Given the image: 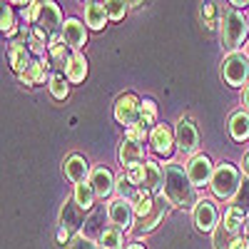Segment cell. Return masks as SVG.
<instances>
[{
	"label": "cell",
	"instance_id": "20",
	"mask_svg": "<svg viewBox=\"0 0 249 249\" xmlns=\"http://www.w3.org/2000/svg\"><path fill=\"white\" fill-rule=\"evenodd\" d=\"M70 57H72V50L65 45V40H62V37L50 40V45H48V57H45V60L50 62L53 68H57V72H65Z\"/></svg>",
	"mask_w": 249,
	"mask_h": 249
},
{
	"label": "cell",
	"instance_id": "3",
	"mask_svg": "<svg viewBox=\"0 0 249 249\" xmlns=\"http://www.w3.org/2000/svg\"><path fill=\"white\" fill-rule=\"evenodd\" d=\"M242 170L239 167H234L232 162H222V164H217V170H214V175H212V182H210V190H212V195L217 197V199H234V195H237V190L242 187Z\"/></svg>",
	"mask_w": 249,
	"mask_h": 249
},
{
	"label": "cell",
	"instance_id": "22",
	"mask_svg": "<svg viewBox=\"0 0 249 249\" xmlns=\"http://www.w3.org/2000/svg\"><path fill=\"white\" fill-rule=\"evenodd\" d=\"M65 77L70 80V85H80L88 77V57L82 53H72L68 68H65Z\"/></svg>",
	"mask_w": 249,
	"mask_h": 249
},
{
	"label": "cell",
	"instance_id": "29",
	"mask_svg": "<svg viewBox=\"0 0 249 249\" xmlns=\"http://www.w3.org/2000/svg\"><path fill=\"white\" fill-rule=\"evenodd\" d=\"M48 90L55 100H68L70 95V80L65 77V72H53L48 80Z\"/></svg>",
	"mask_w": 249,
	"mask_h": 249
},
{
	"label": "cell",
	"instance_id": "5",
	"mask_svg": "<svg viewBox=\"0 0 249 249\" xmlns=\"http://www.w3.org/2000/svg\"><path fill=\"white\" fill-rule=\"evenodd\" d=\"M107 222L112 227H117V230L122 232H130L135 230V224H137V214H135V204L132 199H110L107 202Z\"/></svg>",
	"mask_w": 249,
	"mask_h": 249
},
{
	"label": "cell",
	"instance_id": "36",
	"mask_svg": "<svg viewBox=\"0 0 249 249\" xmlns=\"http://www.w3.org/2000/svg\"><path fill=\"white\" fill-rule=\"evenodd\" d=\"M105 10H107V18L110 20H122L130 10V3H122V0H110L105 3Z\"/></svg>",
	"mask_w": 249,
	"mask_h": 249
},
{
	"label": "cell",
	"instance_id": "35",
	"mask_svg": "<svg viewBox=\"0 0 249 249\" xmlns=\"http://www.w3.org/2000/svg\"><path fill=\"white\" fill-rule=\"evenodd\" d=\"M0 30H3L5 35H15V30H18V25H15V10L8 3H3V13H0Z\"/></svg>",
	"mask_w": 249,
	"mask_h": 249
},
{
	"label": "cell",
	"instance_id": "17",
	"mask_svg": "<svg viewBox=\"0 0 249 249\" xmlns=\"http://www.w3.org/2000/svg\"><path fill=\"white\" fill-rule=\"evenodd\" d=\"M82 214H85V212L75 204V199H68L65 207L60 210V227H62V230H68L75 237L77 232H82V224H85V217H82Z\"/></svg>",
	"mask_w": 249,
	"mask_h": 249
},
{
	"label": "cell",
	"instance_id": "7",
	"mask_svg": "<svg viewBox=\"0 0 249 249\" xmlns=\"http://www.w3.org/2000/svg\"><path fill=\"white\" fill-rule=\"evenodd\" d=\"M150 150L157 155V157H164L170 160L177 150V140H175V127H170L167 122H157V127L150 132Z\"/></svg>",
	"mask_w": 249,
	"mask_h": 249
},
{
	"label": "cell",
	"instance_id": "31",
	"mask_svg": "<svg viewBox=\"0 0 249 249\" xmlns=\"http://www.w3.org/2000/svg\"><path fill=\"white\" fill-rule=\"evenodd\" d=\"M155 195H150V192H144V190H140L137 192V197L132 199V204H135V214H137V222L140 219H144L152 210H155Z\"/></svg>",
	"mask_w": 249,
	"mask_h": 249
},
{
	"label": "cell",
	"instance_id": "44",
	"mask_svg": "<svg viewBox=\"0 0 249 249\" xmlns=\"http://www.w3.org/2000/svg\"><path fill=\"white\" fill-rule=\"evenodd\" d=\"M124 249H144V244H140V242H132V244H127Z\"/></svg>",
	"mask_w": 249,
	"mask_h": 249
},
{
	"label": "cell",
	"instance_id": "23",
	"mask_svg": "<svg viewBox=\"0 0 249 249\" xmlns=\"http://www.w3.org/2000/svg\"><path fill=\"white\" fill-rule=\"evenodd\" d=\"M107 10H105V3H88L85 5V25L90 30H102L107 25Z\"/></svg>",
	"mask_w": 249,
	"mask_h": 249
},
{
	"label": "cell",
	"instance_id": "43",
	"mask_svg": "<svg viewBox=\"0 0 249 249\" xmlns=\"http://www.w3.org/2000/svg\"><path fill=\"white\" fill-rule=\"evenodd\" d=\"M242 105H244V112H249V85L242 90Z\"/></svg>",
	"mask_w": 249,
	"mask_h": 249
},
{
	"label": "cell",
	"instance_id": "21",
	"mask_svg": "<svg viewBox=\"0 0 249 249\" xmlns=\"http://www.w3.org/2000/svg\"><path fill=\"white\" fill-rule=\"evenodd\" d=\"M50 62L48 60H33V65L20 75V82H23V85H30V88H35V85H43L45 80H50Z\"/></svg>",
	"mask_w": 249,
	"mask_h": 249
},
{
	"label": "cell",
	"instance_id": "25",
	"mask_svg": "<svg viewBox=\"0 0 249 249\" xmlns=\"http://www.w3.org/2000/svg\"><path fill=\"white\" fill-rule=\"evenodd\" d=\"M72 199H75V204H77L85 214L92 212V210H95V204H97V195H95V190H92V184H90V182L77 184V187H75V192H72Z\"/></svg>",
	"mask_w": 249,
	"mask_h": 249
},
{
	"label": "cell",
	"instance_id": "13",
	"mask_svg": "<svg viewBox=\"0 0 249 249\" xmlns=\"http://www.w3.org/2000/svg\"><path fill=\"white\" fill-rule=\"evenodd\" d=\"M62 40L72 53H80L88 45V25L77 18H65V28H62Z\"/></svg>",
	"mask_w": 249,
	"mask_h": 249
},
{
	"label": "cell",
	"instance_id": "33",
	"mask_svg": "<svg viewBox=\"0 0 249 249\" xmlns=\"http://www.w3.org/2000/svg\"><path fill=\"white\" fill-rule=\"evenodd\" d=\"M199 15H202V20H204V28H207V30H214V28H219L222 13H219L217 3H202Z\"/></svg>",
	"mask_w": 249,
	"mask_h": 249
},
{
	"label": "cell",
	"instance_id": "4",
	"mask_svg": "<svg viewBox=\"0 0 249 249\" xmlns=\"http://www.w3.org/2000/svg\"><path fill=\"white\" fill-rule=\"evenodd\" d=\"M222 77L230 88H247L249 85V57L247 53H227L222 60Z\"/></svg>",
	"mask_w": 249,
	"mask_h": 249
},
{
	"label": "cell",
	"instance_id": "27",
	"mask_svg": "<svg viewBox=\"0 0 249 249\" xmlns=\"http://www.w3.org/2000/svg\"><path fill=\"white\" fill-rule=\"evenodd\" d=\"M244 222H247V212H242L239 207H234V204H230L224 210V217H222V224L227 227L230 232H234L237 237H242V232H244Z\"/></svg>",
	"mask_w": 249,
	"mask_h": 249
},
{
	"label": "cell",
	"instance_id": "45",
	"mask_svg": "<svg viewBox=\"0 0 249 249\" xmlns=\"http://www.w3.org/2000/svg\"><path fill=\"white\" fill-rule=\"evenodd\" d=\"M244 237L249 239V214H247V222H244Z\"/></svg>",
	"mask_w": 249,
	"mask_h": 249
},
{
	"label": "cell",
	"instance_id": "41",
	"mask_svg": "<svg viewBox=\"0 0 249 249\" xmlns=\"http://www.w3.org/2000/svg\"><path fill=\"white\" fill-rule=\"evenodd\" d=\"M232 249H249V239H247V237L242 234V237H239V239H237V242L232 244Z\"/></svg>",
	"mask_w": 249,
	"mask_h": 249
},
{
	"label": "cell",
	"instance_id": "9",
	"mask_svg": "<svg viewBox=\"0 0 249 249\" xmlns=\"http://www.w3.org/2000/svg\"><path fill=\"white\" fill-rule=\"evenodd\" d=\"M192 219H195V227L199 232H214L219 227V210L212 199H199L197 207L192 210Z\"/></svg>",
	"mask_w": 249,
	"mask_h": 249
},
{
	"label": "cell",
	"instance_id": "18",
	"mask_svg": "<svg viewBox=\"0 0 249 249\" xmlns=\"http://www.w3.org/2000/svg\"><path fill=\"white\" fill-rule=\"evenodd\" d=\"M162 187H164L162 164H157L152 160H144V184H142V190L155 195V197H160L162 195Z\"/></svg>",
	"mask_w": 249,
	"mask_h": 249
},
{
	"label": "cell",
	"instance_id": "2",
	"mask_svg": "<svg viewBox=\"0 0 249 249\" xmlns=\"http://www.w3.org/2000/svg\"><path fill=\"white\" fill-rule=\"evenodd\" d=\"M247 35H249V20H247L239 10H234V8L224 10V13H222V20H219V40H222V48L230 50V53H237L239 45L247 40Z\"/></svg>",
	"mask_w": 249,
	"mask_h": 249
},
{
	"label": "cell",
	"instance_id": "32",
	"mask_svg": "<svg viewBox=\"0 0 249 249\" xmlns=\"http://www.w3.org/2000/svg\"><path fill=\"white\" fill-rule=\"evenodd\" d=\"M239 237L234 234V232H230L227 227L219 222V227L212 232V244H214V249H232V244L237 242Z\"/></svg>",
	"mask_w": 249,
	"mask_h": 249
},
{
	"label": "cell",
	"instance_id": "42",
	"mask_svg": "<svg viewBox=\"0 0 249 249\" xmlns=\"http://www.w3.org/2000/svg\"><path fill=\"white\" fill-rule=\"evenodd\" d=\"M242 175L244 179H249V152H244V160H242Z\"/></svg>",
	"mask_w": 249,
	"mask_h": 249
},
{
	"label": "cell",
	"instance_id": "6",
	"mask_svg": "<svg viewBox=\"0 0 249 249\" xmlns=\"http://www.w3.org/2000/svg\"><path fill=\"white\" fill-rule=\"evenodd\" d=\"M37 30H43L50 40L55 37H62V28H65V18L60 13V5L53 3V0H45L43 8H40V15H37V23L33 25Z\"/></svg>",
	"mask_w": 249,
	"mask_h": 249
},
{
	"label": "cell",
	"instance_id": "34",
	"mask_svg": "<svg viewBox=\"0 0 249 249\" xmlns=\"http://www.w3.org/2000/svg\"><path fill=\"white\" fill-rule=\"evenodd\" d=\"M137 192H140V190H137V187L127 179V175L122 172V175L117 177V184H115V195H117L120 199H135V197H137Z\"/></svg>",
	"mask_w": 249,
	"mask_h": 249
},
{
	"label": "cell",
	"instance_id": "12",
	"mask_svg": "<svg viewBox=\"0 0 249 249\" xmlns=\"http://www.w3.org/2000/svg\"><path fill=\"white\" fill-rule=\"evenodd\" d=\"M88 182L92 184V190H95L97 199H107V197H112V195H115L117 177L112 175V170H110V167H105V164H97V167H92V172H90V179H88Z\"/></svg>",
	"mask_w": 249,
	"mask_h": 249
},
{
	"label": "cell",
	"instance_id": "10",
	"mask_svg": "<svg viewBox=\"0 0 249 249\" xmlns=\"http://www.w3.org/2000/svg\"><path fill=\"white\" fill-rule=\"evenodd\" d=\"M184 170H187V177H190V182L199 190V187H204V184L212 182V175H214L217 167L212 164V160L202 152V155H195L190 162H187Z\"/></svg>",
	"mask_w": 249,
	"mask_h": 249
},
{
	"label": "cell",
	"instance_id": "47",
	"mask_svg": "<svg viewBox=\"0 0 249 249\" xmlns=\"http://www.w3.org/2000/svg\"><path fill=\"white\" fill-rule=\"evenodd\" d=\"M247 10H249V8H247ZM247 20H249V13H247Z\"/></svg>",
	"mask_w": 249,
	"mask_h": 249
},
{
	"label": "cell",
	"instance_id": "1",
	"mask_svg": "<svg viewBox=\"0 0 249 249\" xmlns=\"http://www.w3.org/2000/svg\"><path fill=\"white\" fill-rule=\"evenodd\" d=\"M164 172V187H162V195L172 202V207L177 210H195L197 207V187L190 182L187 177V170L177 162H167L162 167Z\"/></svg>",
	"mask_w": 249,
	"mask_h": 249
},
{
	"label": "cell",
	"instance_id": "16",
	"mask_svg": "<svg viewBox=\"0 0 249 249\" xmlns=\"http://www.w3.org/2000/svg\"><path fill=\"white\" fill-rule=\"evenodd\" d=\"M33 53H30V48L25 45V43H20V40H13L10 43V48H8V62H10V68H13V72L20 77L30 65H33Z\"/></svg>",
	"mask_w": 249,
	"mask_h": 249
},
{
	"label": "cell",
	"instance_id": "30",
	"mask_svg": "<svg viewBox=\"0 0 249 249\" xmlns=\"http://www.w3.org/2000/svg\"><path fill=\"white\" fill-rule=\"evenodd\" d=\"M144 130H155L157 127V105L152 97H144L142 100V107H140V120H137Z\"/></svg>",
	"mask_w": 249,
	"mask_h": 249
},
{
	"label": "cell",
	"instance_id": "8",
	"mask_svg": "<svg viewBox=\"0 0 249 249\" xmlns=\"http://www.w3.org/2000/svg\"><path fill=\"white\" fill-rule=\"evenodd\" d=\"M140 107H142V100L135 92H122L115 100V120L122 124L124 130H127V127H132V124H137Z\"/></svg>",
	"mask_w": 249,
	"mask_h": 249
},
{
	"label": "cell",
	"instance_id": "14",
	"mask_svg": "<svg viewBox=\"0 0 249 249\" xmlns=\"http://www.w3.org/2000/svg\"><path fill=\"white\" fill-rule=\"evenodd\" d=\"M170 210H172V202H170L167 197H164V195H160V197L155 199V210H152L147 217H144V219H140V222H137L135 232H137L140 237H142V234H147V232H152L155 227H157L164 217L170 214Z\"/></svg>",
	"mask_w": 249,
	"mask_h": 249
},
{
	"label": "cell",
	"instance_id": "37",
	"mask_svg": "<svg viewBox=\"0 0 249 249\" xmlns=\"http://www.w3.org/2000/svg\"><path fill=\"white\" fill-rule=\"evenodd\" d=\"M232 204H234V207H239L242 212H247V214H249V179H244V182H242V187L237 190V195H234Z\"/></svg>",
	"mask_w": 249,
	"mask_h": 249
},
{
	"label": "cell",
	"instance_id": "24",
	"mask_svg": "<svg viewBox=\"0 0 249 249\" xmlns=\"http://www.w3.org/2000/svg\"><path fill=\"white\" fill-rule=\"evenodd\" d=\"M105 217H107V210H105V212H102V210H100V212H92V214L85 219V224H82L80 237H85V239H90V242H92V239L97 242V237L107 230V227L102 224V222H105Z\"/></svg>",
	"mask_w": 249,
	"mask_h": 249
},
{
	"label": "cell",
	"instance_id": "40",
	"mask_svg": "<svg viewBox=\"0 0 249 249\" xmlns=\"http://www.w3.org/2000/svg\"><path fill=\"white\" fill-rule=\"evenodd\" d=\"M68 249H97V247H95V242H90V239H85V237H80V234H77Z\"/></svg>",
	"mask_w": 249,
	"mask_h": 249
},
{
	"label": "cell",
	"instance_id": "11",
	"mask_svg": "<svg viewBox=\"0 0 249 249\" xmlns=\"http://www.w3.org/2000/svg\"><path fill=\"white\" fill-rule=\"evenodd\" d=\"M175 140H177V150L182 155H192L199 144V132L195 127V122L190 117H182L175 124Z\"/></svg>",
	"mask_w": 249,
	"mask_h": 249
},
{
	"label": "cell",
	"instance_id": "39",
	"mask_svg": "<svg viewBox=\"0 0 249 249\" xmlns=\"http://www.w3.org/2000/svg\"><path fill=\"white\" fill-rule=\"evenodd\" d=\"M124 175H127V179L137 187V190H142V184H144V162L135 164V167H130V170H124Z\"/></svg>",
	"mask_w": 249,
	"mask_h": 249
},
{
	"label": "cell",
	"instance_id": "38",
	"mask_svg": "<svg viewBox=\"0 0 249 249\" xmlns=\"http://www.w3.org/2000/svg\"><path fill=\"white\" fill-rule=\"evenodd\" d=\"M124 140H130V142H137V144H144V140H150V130H144L142 124H132V127L124 130Z\"/></svg>",
	"mask_w": 249,
	"mask_h": 249
},
{
	"label": "cell",
	"instance_id": "28",
	"mask_svg": "<svg viewBox=\"0 0 249 249\" xmlns=\"http://www.w3.org/2000/svg\"><path fill=\"white\" fill-rule=\"evenodd\" d=\"M95 247H97V249H124V232L110 224L107 230L97 237Z\"/></svg>",
	"mask_w": 249,
	"mask_h": 249
},
{
	"label": "cell",
	"instance_id": "46",
	"mask_svg": "<svg viewBox=\"0 0 249 249\" xmlns=\"http://www.w3.org/2000/svg\"><path fill=\"white\" fill-rule=\"evenodd\" d=\"M247 57H249V45H247Z\"/></svg>",
	"mask_w": 249,
	"mask_h": 249
},
{
	"label": "cell",
	"instance_id": "19",
	"mask_svg": "<svg viewBox=\"0 0 249 249\" xmlns=\"http://www.w3.org/2000/svg\"><path fill=\"white\" fill-rule=\"evenodd\" d=\"M117 160H120V164H122L124 170L135 167V164H142L144 162V144L122 140L120 142V150H117Z\"/></svg>",
	"mask_w": 249,
	"mask_h": 249
},
{
	"label": "cell",
	"instance_id": "26",
	"mask_svg": "<svg viewBox=\"0 0 249 249\" xmlns=\"http://www.w3.org/2000/svg\"><path fill=\"white\" fill-rule=\"evenodd\" d=\"M230 135L234 142H247L249 140V112L239 110L230 117Z\"/></svg>",
	"mask_w": 249,
	"mask_h": 249
},
{
	"label": "cell",
	"instance_id": "15",
	"mask_svg": "<svg viewBox=\"0 0 249 249\" xmlns=\"http://www.w3.org/2000/svg\"><path fill=\"white\" fill-rule=\"evenodd\" d=\"M62 172H65V177L77 187V184H85L90 179L92 170H90L88 160L82 155H70V157H65V162H62Z\"/></svg>",
	"mask_w": 249,
	"mask_h": 249
}]
</instances>
